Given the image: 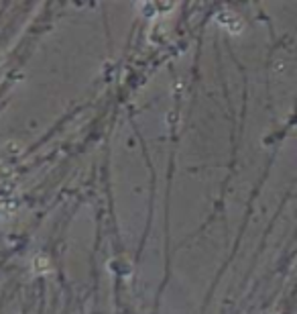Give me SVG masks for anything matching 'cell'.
<instances>
[{
  "mask_svg": "<svg viewBox=\"0 0 297 314\" xmlns=\"http://www.w3.org/2000/svg\"><path fill=\"white\" fill-rule=\"evenodd\" d=\"M218 23L222 27H226L234 35H238L240 31H243V21H240V17H236L234 12H220L218 14Z\"/></svg>",
  "mask_w": 297,
  "mask_h": 314,
  "instance_id": "obj_1",
  "label": "cell"
},
{
  "mask_svg": "<svg viewBox=\"0 0 297 314\" xmlns=\"http://www.w3.org/2000/svg\"><path fill=\"white\" fill-rule=\"evenodd\" d=\"M33 269L37 271V274H47V271L51 269V263H49V259L45 255H39V257L33 259Z\"/></svg>",
  "mask_w": 297,
  "mask_h": 314,
  "instance_id": "obj_2",
  "label": "cell"
}]
</instances>
